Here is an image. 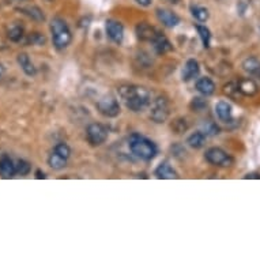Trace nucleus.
Listing matches in <instances>:
<instances>
[{
  "label": "nucleus",
  "instance_id": "f3484780",
  "mask_svg": "<svg viewBox=\"0 0 260 260\" xmlns=\"http://www.w3.org/2000/svg\"><path fill=\"white\" fill-rule=\"evenodd\" d=\"M195 87L198 90L199 93L203 94V95H211L215 91V84H214L213 81L207 77H204V78H199L196 81V84H195Z\"/></svg>",
  "mask_w": 260,
  "mask_h": 260
},
{
  "label": "nucleus",
  "instance_id": "0eeeda50",
  "mask_svg": "<svg viewBox=\"0 0 260 260\" xmlns=\"http://www.w3.org/2000/svg\"><path fill=\"white\" fill-rule=\"evenodd\" d=\"M86 136H87V141L90 145L101 146L108 139V130H106L105 125L93 123V124H90L87 127Z\"/></svg>",
  "mask_w": 260,
  "mask_h": 260
},
{
  "label": "nucleus",
  "instance_id": "e433bc0d",
  "mask_svg": "<svg viewBox=\"0 0 260 260\" xmlns=\"http://www.w3.org/2000/svg\"><path fill=\"white\" fill-rule=\"evenodd\" d=\"M178 0H169V3H177Z\"/></svg>",
  "mask_w": 260,
  "mask_h": 260
},
{
  "label": "nucleus",
  "instance_id": "7ed1b4c3",
  "mask_svg": "<svg viewBox=\"0 0 260 260\" xmlns=\"http://www.w3.org/2000/svg\"><path fill=\"white\" fill-rule=\"evenodd\" d=\"M51 33H52V42L56 49L62 51L71 44L73 41V33L70 27L62 18H53L51 22Z\"/></svg>",
  "mask_w": 260,
  "mask_h": 260
},
{
  "label": "nucleus",
  "instance_id": "bb28decb",
  "mask_svg": "<svg viewBox=\"0 0 260 260\" xmlns=\"http://www.w3.org/2000/svg\"><path fill=\"white\" fill-rule=\"evenodd\" d=\"M219 127L213 121H207L206 124L203 125V132L207 136H215L219 134Z\"/></svg>",
  "mask_w": 260,
  "mask_h": 260
},
{
  "label": "nucleus",
  "instance_id": "c756f323",
  "mask_svg": "<svg viewBox=\"0 0 260 260\" xmlns=\"http://www.w3.org/2000/svg\"><path fill=\"white\" fill-rule=\"evenodd\" d=\"M191 106H192L193 109L196 110V112H200V110H203L204 108H207V101H206V99L200 98V97H196V98L192 99V104H191Z\"/></svg>",
  "mask_w": 260,
  "mask_h": 260
},
{
  "label": "nucleus",
  "instance_id": "6ab92c4d",
  "mask_svg": "<svg viewBox=\"0 0 260 260\" xmlns=\"http://www.w3.org/2000/svg\"><path fill=\"white\" fill-rule=\"evenodd\" d=\"M206 138H207V135L203 131H198V132H193L192 135L188 136L187 143L192 149H202L203 146L206 145Z\"/></svg>",
  "mask_w": 260,
  "mask_h": 260
},
{
  "label": "nucleus",
  "instance_id": "6e6552de",
  "mask_svg": "<svg viewBox=\"0 0 260 260\" xmlns=\"http://www.w3.org/2000/svg\"><path fill=\"white\" fill-rule=\"evenodd\" d=\"M105 31H106V36L116 44H120L124 38V27L115 19H108L105 22Z\"/></svg>",
  "mask_w": 260,
  "mask_h": 260
},
{
  "label": "nucleus",
  "instance_id": "393cba45",
  "mask_svg": "<svg viewBox=\"0 0 260 260\" xmlns=\"http://www.w3.org/2000/svg\"><path fill=\"white\" fill-rule=\"evenodd\" d=\"M198 29L199 36H200V40L203 42V47L208 48L210 47V40H211V34H210V30H208L206 26H196Z\"/></svg>",
  "mask_w": 260,
  "mask_h": 260
},
{
  "label": "nucleus",
  "instance_id": "9d476101",
  "mask_svg": "<svg viewBox=\"0 0 260 260\" xmlns=\"http://www.w3.org/2000/svg\"><path fill=\"white\" fill-rule=\"evenodd\" d=\"M158 21L161 22L164 26L167 27H176L180 23V18L176 15L173 11L168 10V8H157L156 11Z\"/></svg>",
  "mask_w": 260,
  "mask_h": 260
},
{
  "label": "nucleus",
  "instance_id": "cd10ccee",
  "mask_svg": "<svg viewBox=\"0 0 260 260\" xmlns=\"http://www.w3.org/2000/svg\"><path fill=\"white\" fill-rule=\"evenodd\" d=\"M53 151L60 154L62 157H64V158H67V160L70 158V156H71V149H70V146H68L67 143H63V142L55 146Z\"/></svg>",
  "mask_w": 260,
  "mask_h": 260
},
{
  "label": "nucleus",
  "instance_id": "72a5a7b5",
  "mask_svg": "<svg viewBox=\"0 0 260 260\" xmlns=\"http://www.w3.org/2000/svg\"><path fill=\"white\" fill-rule=\"evenodd\" d=\"M136 3H139L143 7H149L151 4V0H135Z\"/></svg>",
  "mask_w": 260,
  "mask_h": 260
},
{
  "label": "nucleus",
  "instance_id": "473e14b6",
  "mask_svg": "<svg viewBox=\"0 0 260 260\" xmlns=\"http://www.w3.org/2000/svg\"><path fill=\"white\" fill-rule=\"evenodd\" d=\"M244 178H256V180H260V173H248V174H245Z\"/></svg>",
  "mask_w": 260,
  "mask_h": 260
},
{
  "label": "nucleus",
  "instance_id": "a211bd4d",
  "mask_svg": "<svg viewBox=\"0 0 260 260\" xmlns=\"http://www.w3.org/2000/svg\"><path fill=\"white\" fill-rule=\"evenodd\" d=\"M151 44H153L154 51H156L158 55H164V53L169 52V51L172 49V44H171V41H169L165 36H162L161 33H160V36L157 37L156 40L151 42Z\"/></svg>",
  "mask_w": 260,
  "mask_h": 260
},
{
  "label": "nucleus",
  "instance_id": "2f4dec72",
  "mask_svg": "<svg viewBox=\"0 0 260 260\" xmlns=\"http://www.w3.org/2000/svg\"><path fill=\"white\" fill-rule=\"evenodd\" d=\"M225 94H228L229 97H234V93H240L239 87H237V85L229 84L225 86Z\"/></svg>",
  "mask_w": 260,
  "mask_h": 260
},
{
  "label": "nucleus",
  "instance_id": "f257e3e1",
  "mask_svg": "<svg viewBox=\"0 0 260 260\" xmlns=\"http://www.w3.org/2000/svg\"><path fill=\"white\" fill-rule=\"evenodd\" d=\"M119 95L124 101L125 106L132 112H141L151 101L149 90L135 85H125L119 87Z\"/></svg>",
  "mask_w": 260,
  "mask_h": 260
},
{
  "label": "nucleus",
  "instance_id": "f8f14e48",
  "mask_svg": "<svg viewBox=\"0 0 260 260\" xmlns=\"http://www.w3.org/2000/svg\"><path fill=\"white\" fill-rule=\"evenodd\" d=\"M200 73V67H199V63L195 60V59H189L185 66H184V70H182V81L184 82H189L192 81L193 78H196Z\"/></svg>",
  "mask_w": 260,
  "mask_h": 260
},
{
  "label": "nucleus",
  "instance_id": "1a4fd4ad",
  "mask_svg": "<svg viewBox=\"0 0 260 260\" xmlns=\"http://www.w3.org/2000/svg\"><path fill=\"white\" fill-rule=\"evenodd\" d=\"M136 36H138V38L142 40V41L153 42L157 37L160 36V31L157 30L154 26L149 25V23L142 22V23H139V25L136 26Z\"/></svg>",
  "mask_w": 260,
  "mask_h": 260
},
{
  "label": "nucleus",
  "instance_id": "4c0bfd02",
  "mask_svg": "<svg viewBox=\"0 0 260 260\" xmlns=\"http://www.w3.org/2000/svg\"><path fill=\"white\" fill-rule=\"evenodd\" d=\"M47 1H53V0H47Z\"/></svg>",
  "mask_w": 260,
  "mask_h": 260
},
{
  "label": "nucleus",
  "instance_id": "423d86ee",
  "mask_svg": "<svg viewBox=\"0 0 260 260\" xmlns=\"http://www.w3.org/2000/svg\"><path fill=\"white\" fill-rule=\"evenodd\" d=\"M97 109L105 117H116L120 115V104L117 98L112 94H106L101 97L97 102Z\"/></svg>",
  "mask_w": 260,
  "mask_h": 260
},
{
  "label": "nucleus",
  "instance_id": "b1692460",
  "mask_svg": "<svg viewBox=\"0 0 260 260\" xmlns=\"http://www.w3.org/2000/svg\"><path fill=\"white\" fill-rule=\"evenodd\" d=\"M25 36V30L23 27L19 26V25H14V26L10 27L8 30V38H10L12 42H19Z\"/></svg>",
  "mask_w": 260,
  "mask_h": 260
},
{
  "label": "nucleus",
  "instance_id": "dca6fc26",
  "mask_svg": "<svg viewBox=\"0 0 260 260\" xmlns=\"http://www.w3.org/2000/svg\"><path fill=\"white\" fill-rule=\"evenodd\" d=\"M16 62L19 64V67L23 70V73L26 74L27 77H34L37 74V70L34 67V64L31 63L30 58L27 53H19L18 58H16Z\"/></svg>",
  "mask_w": 260,
  "mask_h": 260
},
{
  "label": "nucleus",
  "instance_id": "5701e85b",
  "mask_svg": "<svg viewBox=\"0 0 260 260\" xmlns=\"http://www.w3.org/2000/svg\"><path fill=\"white\" fill-rule=\"evenodd\" d=\"M191 12H192V15L195 19H198L199 22H206L208 19V10L206 7H202V5H193L192 8H191Z\"/></svg>",
  "mask_w": 260,
  "mask_h": 260
},
{
  "label": "nucleus",
  "instance_id": "20e7f679",
  "mask_svg": "<svg viewBox=\"0 0 260 260\" xmlns=\"http://www.w3.org/2000/svg\"><path fill=\"white\" fill-rule=\"evenodd\" d=\"M171 115V105H169V99L165 95H160L153 101L150 110V119L154 123H165Z\"/></svg>",
  "mask_w": 260,
  "mask_h": 260
},
{
  "label": "nucleus",
  "instance_id": "c85d7f7f",
  "mask_svg": "<svg viewBox=\"0 0 260 260\" xmlns=\"http://www.w3.org/2000/svg\"><path fill=\"white\" fill-rule=\"evenodd\" d=\"M172 128L174 130L176 134H182V132H185V131L188 130L187 121L184 119H177L172 124Z\"/></svg>",
  "mask_w": 260,
  "mask_h": 260
},
{
  "label": "nucleus",
  "instance_id": "2eb2a0df",
  "mask_svg": "<svg viewBox=\"0 0 260 260\" xmlns=\"http://www.w3.org/2000/svg\"><path fill=\"white\" fill-rule=\"evenodd\" d=\"M215 113L218 116V119L224 123H232V120H233L232 106L225 101H219L218 104L215 105Z\"/></svg>",
  "mask_w": 260,
  "mask_h": 260
},
{
  "label": "nucleus",
  "instance_id": "39448f33",
  "mask_svg": "<svg viewBox=\"0 0 260 260\" xmlns=\"http://www.w3.org/2000/svg\"><path fill=\"white\" fill-rule=\"evenodd\" d=\"M204 158L208 164H211L214 167L219 168H230L234 164L233 157L228 154L224 149L221 147H211L206 151Z\"/></svg>",
  "mask_w": 260,
  "mask_h": 260
},
{
  "label": "nucleus",
  "instance_id": "58836bf2",
  "mask_svg": "<svg viewBox=\"0 0 260 260\" xmlns=\"http://www.w3.org/2000/svg\"><path fill=\"white\" fill-rule=\"evenodd\" d=\"M258 78H259V79H260V75H259V77H258Z\"/></svg>",
  "mask_w": 260,
  "mask_h": 260
},
{
  "label": "nucleus",
  "instance_id": "9b49d317",
  "mask_svg": "<svg viewBox=\"0 0 260 260\" xmlns=\"http://www.w3.org/2000/svg\"><path fill=\"white\" fill-rule=\"evenodd\" d=\"M16 174L15 164L8 156L0 158V176L3 178H12Z\"/></svg>",
  "mask_w": 260,
  "mask_h": 260
},
{
  "label": "nucleus",
  "instance_id": "c9c22d12",
  "mask_svg": "<svg viewBox=\"0 0 260 260\" xmlns=\"http://www.w3.org/2000/svg\"><path fill=\"white\" fill-rule=\"evenodd\" d=\"M3 74H4V67H3V66L0 64V78L3 77Z\"/></svg>",
  "mask_w": 260,
  "mask_h": 260
},
{
  "label": "nucleus",
  "instance_id": "7c9ffc66",
  "mask_svg": "<svg viewBox=\"0 0 260 260\" xmlns=\"http://www.w3.org/2000/svg\"><path fill=\"white\" fill-rule=\"evenodd\" d=\"M27 41L31 42L33 45H42L45 42V37L40 34V33H31L29 38H27Z\"/></svg>",
  "mask_w": 260,
  "mask_h": 260
},
{
  "label": "nucleus",
  "instance_id": "f704fd0d",
  "mask_svg": "<svg viewBox=\"0 0 260 260\" xmlns=\"http://www.w3.org/2000/svg\"><path fill=\"white\" fill-rule=\"evenodd\" d=\"M36 177H37V178H45V177H47V176H45V173L41 172V171H37Z\"/></svg>",
  "mask_w": 260,
  "mask_h": 260
},
{
  "label": "nucleus",
  "instance_id": "f03ea898",
  "mask_svg": "<svg viewBox=\"0 0 260 260\" xmlns=\"http://www.w3.org/2000/svg\"><path fill=\"white\" fill-rule=\"evenodd\" d=\"M128 147L134 156L143 161H151L158 153L156 143L139 134H132L128 138Z\"/></svg>",
  "mask_w": 260,
  "mask_h": 260
},
{
  "label": "nucleus",
  "instance_id": "a878e982",
  "mask_svg": "<svg viewBox=\"0 0 260 260\" xmlns=\"http://www.w3.org/2000/svg\"><path fill=\"white\" fill-rule=\"evenodd\" d=\"M15 169H16V173L18 174H21V176H26V174H29L30 173V164L27 161H25V160H18L15 164Z\"/></svg>",
  "mask_w": 260,
  "mask_h": 260
},
{
  "label": "nucleus",
  "instance_id": "ddd939ff",
  "mask_svg": "<svg viewBox=\"0 0 260 260\" xmlns=\"http://www.w3.org/2000/svg\"><path fill=\"white\" fill-rule=\"evenodd\" d=\"M157 178H162V180H173V178H178V174L173 169V167L169 162H162L160 167L156 169Z\"/></svg>",
  "mask_w": 260,
  "mask_h": 260
},
{
  "label": "nucleus",
  "instance_id": "4468645a",
  "mask_svg": "<svg viewBox=\"0 0 260 260\" xmlns=\"http://www.w3.org/2000/svg\"><path fill=\"white\" fill-rule=\"evenodd\" d=\"M237 87H239V91L241 94H244L247 97H251V95H255L258 93V85L254 79L251 78H244L240 81L239 84H237Z\"/></svg>",
  "mask_w": 260,
  "mask_h": 260
},
{
  "label": "nucleus",
  "instance_id": "aec40b11",
  "mask_svg": "<svg viewBox=\"0 0 260 260\" xmlns=\"http://www.w3.org/2000/svg\"><path fill=\"white\" fill-rule=\"evenodd\" d=\"M243 68L245 73H248L250 75H255L259 77L260 75V60L256 58H247L243 62Z\"/></svg>",
  "mask_w": 260,
  "mask_h": 260
},
{
  "label": "nucleus",
  "instance_id": "412c9836",
  "mask_svg": "<svg viewBox=\"0 0 260 260\" xmlns=\"http://www.w3.org/2000/svg\"><path fill=\"white\" fill-rule=\"evenodd\" d=\"M21 11L27 15L29 18H31L33 21L36 22H44L45 21V15H44V12H42L41 8H38L36 5H27V7H22Z\"/></svg>",
  "mask_w": 260,
  "mask_h": 260
},
{
  "label": "nucleus",
  "instance_id": "4be33fe9",
  "mask_svg": "<svg viewBox=\"0 0 260 260\" xmlns=\"http://www.w3.org/2000/svg\"><path fill=\"white\" fill-rule=\"evenodd\" d=\"M48 165L52 169H55V171H60V169L66 168V165H67V158H64L58 153L52 151V154L48 158Z\"/></svg>",
  "mask_w": 260,
  "mask_h": 260
}]
</instances>
